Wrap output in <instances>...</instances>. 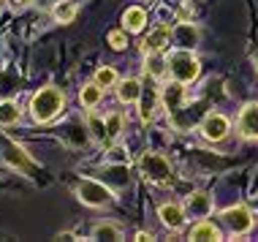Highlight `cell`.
<instances>
[{
  "label": "cell",
  "mask_w": 258,
  "mask_h": 242,
  "mask_svg": "<svg viewBox=\"0 0 258 242\" xmlns=\"http://www.w3.org/2000/svg\"><path fill=\"white\" fill-rule=\"evenodd\" d=\"M185 210L190 212L193 218H207L209 212H212V196L204 193V191L190 193V196L185 199Z\"/></svg>",
  "instance_id": "obj_10"
},
{
  "label": "cell",
  "mask_w": 258,
  "mask_h": 242,
  "mask_svg": "<svg viewBox=\"0 0 258 242\" xmlns=\"http://www.w3.org/2000/svg\"><path fill=\"white\" fill-rule=\"evenodd\" d=\"M190 239H223V231L209 220H199L190 229Z\"/></svg>",
  "instance_id": "obj_18"
},
{
  "label": "cell",
  "mask_w": 258,
  "mask_h": 242,
  "mask_svg": "<svg viewBox=\"0 0 258 242\" xmlns=\"http://www.w3.org/2000/svg\"><path fill=\"white\" fill-rule=\"evenodd\" d=\"M76 11H79V6H76L74 0H60V3L52 9V17L57 19L60 25H68V22H74Z\"/></svg>",
  "instance_id": "obj_20"
},
{
  "label": "cell",
  "mask_w": 258,
  "mask_h": 242,
  "mask_svg": "<svg viewBox=\"0 0 258 242\" xmlns=\"http://www.w3.org/2000/svg\"><path fill=\"white\" fill-rule=\"evenodd\" d=\"M136 239H142V242H144V239H152V234H144V231H139V234H136Z\"/></svg>",
  "instance_id": "obj_27"
},
{
  "label": "cell",
  "mask_w": 258,
  "mask_h": 242,
  "mask_svg": "<svg viewBox=\"0 0 258 242\" xmlns=\"http://www.w3.org/2000/svg\"><path fill=\"white\" fill-rule=\"evenodd\" d=\"M158 218H160V223H163L166 229H179V226L185 223V207H179V204H160Z\"/></svg>",
  "instance_id": "obj_13"
},
{
  "label": "cell",
  "mask_w": 258,
  "mask_h": 242,
  "mask_svg": "<svg viewBox=\"0 0 258 242\" xmlns=\"http://www.w3.org/2000/svg\"><path fill=\"white\" fill-rule=\"evenodd\" d=\"M66 109V93L60 87H44L30 98V114L36 123H49Z\"/></svg>",
  "instance_id": "obj_1"
},
{
  "label": "cell",
  "mask_w": 258,
  "mask_h": 242,
  "mask_svg": "<svg viewBox=\"0 0 258 242\" xmlns=\"http://www.w3.org/2000/svg\"><path fill=\"white\" fill-rule=\"evenodd\" d=\"M171 38L179 49H193V46L199 44V30H196V25H190V22H179L171 30Z\"/></svg>",
  "instance_id": "obj_12"
},
{
  "label": "cell",
  "mask_w": 258,
  "mask_h": 242,
  "mask_svg": "<svg viewBox=\"0 0 258 242\" xmlns=\"http://www.w3.org/2000/svg\"><path fill=\"white\" fill-rule=\"evenodd\" d=\"M228 128H231L228 117L218 114V112H209L204 120H201V134H204V139H209V142H220L223 136L228 134Z\"/></svg>",
  "instance_id": "obj_6"
},
{
  "label": "cell",
  "mask_w": 258,
  "mask_h": 242,
  "mask_svg": "<svg viewBox=\"0 0 258 242\" xmlns=\"http://www.w3.org/2000/svg\"><path fill=\"white\" fill-rule=\"evenodd\" d=\"M223 223L228 226L231 234H247L253 229V215H250V210L245 204H236V207H228L223 212Z\"/></svg>",
  "instance_id": "obj_5"
},
{
  "label": "cell",
  "mask_w": 258,
  "mask_h": 242,
  "mask_svg": "<svg viewBox=\"0 0 258 242\" xmlns=\"http://www.w3.org/2000/svg\"><path fill=\"white\" fill-rule=\"evenodd\" d=\"M109 44H111V49H125V33L122 30L109 33Z\"/></svg>",
  "instance_id": "obj_26"
},
{
  "label": "cell",
  "mask_w": 258,
  "mask_h": 242,
  "mask_svg": "<svg viewBox=\"0 0 258 242\" xmlns=\"http://www.w3.org/2000/svg\"><path fill=\"white\" fill-rule=\"evenodd\" d=\"M122 22H125V30L139 33L144 27V22H147V11L139 9V6H131V9H125V14H122Z\"/></svg>",
  "instance_id": "obj_15"
},
{
  "label": "cell",
  "mask_w": 258,
  "mask_h": 242,
  "mask_svg": "<svg viewBox=\"0 0 258 242\" xmlns=\"http://www.w3.org/2000/svg\"><path fill=\"white\" fill-rule=\"evenodd\" d=\"M87 128L93 131V136H95L98 142H103V139H106V120H101V117L90 114V117H87Z\"/></svg>",
  "instance_id": "obj_25"
},
{
  "label": "cell",
  "mask_w": 258,
  "mask_h": 242,
  "mask_svg": "<svg viewBox=\"0 0 258 242\" xmlns=\"http://www.w3.org/2000/svg\"><path fill=\"white\" fill-rule=\"evenodd\" d=\"M253 63H255V71H258V46L253 49Z\"/></svg>",
  "instance_id": "obj_28"
},
{
  "label": "cell",
  "mask_w": 258,
  "mask_h": 242,
  "mask_svg": "<svg viewBox=\"0 0 258 242\" xmlns=\"http://www.w3.org/2000/svg\"><path fill=\"white\" fill-rule=\"evenodd\" d=\"M79 101H82V106H85V109H95L103 101V87L98 85V82L85 85V87H82V93H79Z\"/></svg>",
  "instance_id": "obj_17"
},
{
  "label": "cell",
  "mask_w": 258,
  "mask_h": 242,
  "mask_svg": "<svg viewBox=\"0 0 258 242\" xmlns=\"http://www.w3.org/2000/svg\"><path fill=\"white\" fill-rule=\"evenodd\" d=\"M166 68H169V60H166L160 52H150V54H147V60H144V71H147L150 77H155V79L163 77Z\"/></svg>",
  "instance_id": "obj_19"
},
{
  "label": "cell",
  "mask_w": 258,
  "mask_h": 242,
  "mask_svg": "<svg viewBox=\"0 0 258 242\" xmlns=\"http://www.w3.org/2000/svg\"><path fill=\"white\" fill-rule=\"evenodd\" d=\"M93 237H95V239H120L122 231L117 229L114 223H98V226L93 229Z\"/></svg>",
  "instance_id": "obj_23"
},
{
  "label": "cell",
  "mask_w": 258,
  "mask_h": 242,
  "mask_svg": "<svg viewBox=\"0 0 258 242\" xmlns=\"http://www.w3.org/2000/svg\"><path fill=\"white\" fill-rule=\"evenodd\" d=\"M160 98H163V109H166V112L177 114L179 109H182V103H185V87H182V82L174 79L171 85H166L163 93H160Z\"/></svg>",
  "instance_id": "obj_8"
},
{
  "label": "cell",
  "mask_w": 258,
  "mask_h": 242,
  "mask_svg": "<svg viewBox=\"0 0 258 242\" xmlns=\"http://www.w3.org/2000/svg\"><path fill=\"white\" fill-rule=\"evenodd\" d=\"M169 71L177 82L187 85V82H193L201 74V66H199L196 54L190 49H177V52L169 54Z\"/></svg>",
  "instance_id": "obj_3"
},
{
  "label": "cell",
  "mask_w": 258,
  "mask_h": 242,
  "mask_svg": "<svg viewBox=\"0 0 258 242\" xmlns=\"http://www.w3.org/2000/svg\"><path fill=\"white\" fill-rule=\"evenodd\" d=\"M122 128H125V117L120 112L106 114V142H114L122 134Z\"/></svg>",
  "instance_id": "obj_21"
},
{
  "label": "cell",
  "mask_w": 258,
  "mask_h": 242,
  "mask_svg": "<svg viewBox=\"0 0 258 242\" xmlns=\"http://www.w3.org/2000/svg\"><path fill=\"white\" fill-rule=\"evenodd\" d=\"M139 171H142L144 179H150L155 185H169L174 179V169H171L169 158L160 153H144L139 158Z\"/></svg>",
  "instance_id": "obj_2"
},
{
  "label": "cell",
  "mask_w": 258,
  "mask_h": 242,
  "mask_svg": "<svg viewBox=\"0 0 258 242\" xmlns=\"http://www.w3.org/2000/svg\"><path fill=\"white\" fill-rule=\"evenodd\" d=\"M14 3H25V0H14Z\"/></svg>",
  "instance_id": "obj_29"
},
{
  "label": "cell",
  "mask_w": 258,
  "mask_h": 242,
  "mask_svg": "<svg viewBox=\"0 0 258 242\" xmlns=\"http://www.w3.org/2000/svg\"><path fill=\"white\" fill-rule=\"evenodd\" d=\"M76 199L87 207H106L111 204L114 193H111L103 183H95V179H79L76 185Z\"/></svg>",
  "instance_id": "obj_4"
},
{
  "label": "cell",
  "mask_w": 258,
  "mask_h": 242,
  "mask_svg": "<svg viewBox=\"0 0 258 242\" xmlns=\"http://www.w3.org/2000/svg\"><path fill=\"white\" fill-rule=\"evenodd\" d=\"M139 95H142V82L139 79H125V82H120V87H117V98L122 103H136Z\"/></svg>",
  "instance_id": "obj_16"
},
{
  "label": "cell",
  "mask_w": 258,
  "mask_h": 242,
  "mask_svg": "<svg viewBox=\"0 0 258 242\" xmlns=\"http://www.w3.org/2000/svg\"><path fill=\"white\" fill-rule=\"evenodd\" d=\"M236 128L245 139H258V103H247L239 112V120H236Z\"/></svg>",
  "instance_id": "obj_7"
},
{
  "label": "cell",
  "mask_w": 258,
  "mask_h": 242,
  "mask_svg": "<svg viewBox=\"0 0 258 242\" xmlns=\"http://www.w3.org/2000/svg\"><path fill=\"white\" fill-rule=\"evenodd\" d=\"M3 158H6V163H9L11 169H19V171L30 169V158L25 155V150L17 147V144H11V142L3 144Z\"/></svg>",
  "instance_id": "obj_14"
},
{
  "label": "cell",
  "mask_w": 258,
  "mask_h": 242,
  "mask_svg": "<svg viewBox=\"0 0 258 242\" xmlns=\"http://www.w3.org/2000/svg\"><path fill=\"white\" fill-rule=\"evenodd\" d=\"M158 90L155 87H142V95H139V117H142L144 123H152L158 114Z\"/></svg>",
  "instance_id": "obj_11"
},
{
  "label": "cell",
  "mask_w": 258,
  "mask_h": 242,
  "mask_svg": "<svg viewBox=\"0 0 258 242\" xmlns=\"http://www.w3.org/2000/svg\"><path fill=\"white\" fill-rule=\"evenodd\" d=\"M169 38H171V30L166 25H158L155 30L147 33V38L142 41V52L150 54V52H163L169 46Z\"/></svg>",
  "instance_id": "obj_9"
},
{
  "label": "cell",
  "mask_w": 258,
  "mask_h": 242,
  "mask_svg": "<svg viewBox=\"0 0 258 242\" xmlns=\"http://www.w3.org/2000/svg\"><path fill=\"white\" fill-rule=\"evenodd\" d=\"M95 82H98L101 87H111V85H117V71L111 66H103L95 71Z\"/></svg>",
  "instance_id": "obj_24"
},
{
  "label": "cell",
  "mask_w": 258,
  "mask_h": 242,
  "mask_svg": "<svg viewBox=\"0 0 258 242\" xmlns=\"http://www.w3.org/2000/svg\"><path fill=\"white\" fill-rule=\"evenodd\" d=\"M14 123H19V106L14 101H3L0 103V126H14Z\"/></svg>",
  "instance_id": "obj_22"
}]
</instances>
